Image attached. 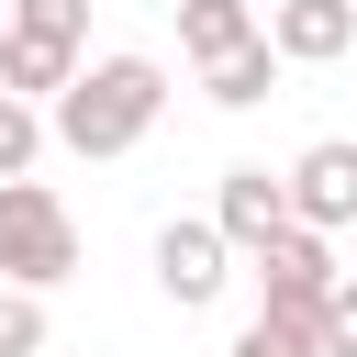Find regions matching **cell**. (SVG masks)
Listing matches in <instances>:
<instances>
[{
  "instance_id": "obj_10",
  "label": "cell",
  "mask_w": 357,
  "mask_h": 357,
  "mask_svg": "<svg viewBox=\"0 0 357 357\" xmlns=\"http://www.w3.org/2000/svg\"><path fill=\"white\" fill-rule=\"evenodd\" d=\"M245 33H257V11H245V0H178V45H190V67L234 56Z\"/></svg>"
},
{
  "instance_id": "obj_9",
  "label": "cell",
  "mask_w": 357,
  "mask_h": 357,
  "mask_svg": "<svg viewBox=\"0 0 357 357\" xmlns=\"http://www.w3.org/2000/svg\"><path fill=\"white\" fill-rule=\"evenodd\" d=\"M201 89H212L223 112H245V100H268V89H279V33H245L234 56H212V67H201Z\"/></svg>"
},
{
  "instance_id": "obj_2",
  "label": "cell",
  "mask_w": 357,
  "mask_h": 357,
  "mask_svg": "<svg viewBox=\"0 0 357 357\" xmlns=\"http://www.w3.org/2000/svg\"><path fill=\"white\" fill-rule=\"evenodd\" d=\"M67 268H78V223H67V201H56L45 178H0V279L56 290Z\"/></svg>"
},
{
  "instance_id": "obj_3",
  "label": "cell",
  "mask_w": 357,
  "mask_h": 357,
  "mask_svg": "<svg viewBox=\"0 0 357 357\" xmlns=\"http://www.w3.org/2000/svg\"><path fill=\"white\" fill-rule=\"evenodd\" d=\"M257 279H268V312H312L324 324V301H335V245H324V223H279L268 245H257Z\"/></svg>"
},
{
  "instance_id": "obj_4",
  "label": "cell",
  "mask_w": 357,
  "mask_h": 357,
  "mask_svg": "<svg viewBox=\"0 0 357 357\" xmlns=\"http://www.w3.org/2000/svg\"><path fill=\"white\" fill-rule=\"evenodd\" d=\"M223 279H234V234H223V223H167V234H156V290H167L178 312L223 301Z\"/></svg>"
},
{
  "instance_id": "obj_1",
  "label": "cell",
  "mask_w": 357,
  "mask_h": 357,
  "mask_svg": "<svg viewBox=\"0 0 357 357\" xmlns=\"http://www.w3.org/2000/svg\"><path fill=\"white\" fill-rule=\"evenodd\" d=\"M156 112H167V67H156V56H89V67L45 100V123H56L67 156H123V145L156 134Z\"/></svg>"
},
{
  "instance_id": "obj_12",
  "label": "cell",
  "mask_w": 357,
  "mask_h": 357,
  "mask_svg": "<svg viewBox=\"0 0 357 357\" xmlns=\"http://www.w3.org/2000/svg\"><path fill=\"white\" fill-rule=\"evenodd\" d=\"M45 134H56V123H45V112H33L22 89H0V178H33V156H45Z\"/></svg>"
},
{
  "instance_id": "obj_11",
  "label": "cell",
  "mask_w": 357,
  "mask_h": 357,
  "mask_svg": "<svg viewBox=\"0 0 357 357\" xmlns=\"http://www.w3.org/2000/svg\"><path fill=\"white\" fill-rule=\"evenodd\" d=\"M234 357H324V324H312V312H268V301H257V324L234 335Z\"/></svg>"
},
{
  "instance_id": "obj_8",
  "label": "cell",
  "mask_w": 357,
  "mask_h": 357,
  "mask_svg": "<svg viewBox=\"0 0 357 357\" xmlns=\"http://www.w3.org/2000/svg\"><path fill=\"white\" fill-rule=\"evenodd\" d=\"M268 33H279L290 67H324V56L357 45V0H268Z\"/></svg>"
},
{
  "instance_id": "obj_7",
  "label": "cell",
  "mask_w": 357,
  "mask_h": 357,
  "mask_svg": "<svg viewBox=\"0 0 357 357\" xmlns=\"http://www.w3.org/2000/svg\"><path fill=\"white\" fill-rule=\"evenodd\" d=\"M212 223H223V234L257 257V245H268L279 223H301V212H290V178H268V167H223V201H212Z\"/></svg>"
},
{
  "instance_id": "obj_6",
  "label": "cell",
  "mask_w": 357,
  "mask_h": 357,
  "mask_svg": "<svg viewBox=\"0 0 357 357\" xmlns=\"http://www.w3.org/2000/svg\"><path fill=\"white\" fill-rule=\"evenodd\" d=\"M89 67V45H67V33H22V22H0V89H22V100H56L67 78Z\"/></svg>"
},
{
  "instance_id": "obj_14",
  "label": "cell",
  "mask_w": 357,
  "mask_h": 357,
  "mask_svg": "<svg viewBox=\"0 0 357 357\" xmlns=\"http://www.w3.org/2000/svg\"><path fill=\"white\" fill-rule=\"evenodd\" d=\"M22 33H67V45H89V0H0Z\"/></svg>"
},
{
  "instance_id": "obj_5",
  "label": "cell",
  "mask_w": 357,
  "mask_h": 357,
  "mask_svg": "<svg viewBox=\"0 0 357 357\" xmlns=\"http://www.w3.org/2000/svg\"><path fill=\"white\" fill-rule=\"evenodd\" d=\"M290 212L301 223H357V145L346 134H324V145H301V167H290Z\"/></svg>"
},
{
  "instance_id": "obj_13",
  "label": "cell",
  "mask_w": 357,
  "mask_h": 357,
  "mask_svg": "<svg viewBox=\"0 0 357 357\" xmlns=\"http://www.w3.org/2000/svg\"><path fill=\"white\" fill-rule=\"evenodd\" d=\"M0 357H45V290H0Z\"/></svg>"
},
{
  "instance_id": "obj_16",
  "label": "cell",
  "mask_w": 357,
  "mask_h": 357,
  "mask_svg": "<svg viewBox=\"0 0 357 357\" xmlns=\"http://www.w3.org/2000/svg\"><path fill=\"white\" fill-rule=\"evenodd\" d=\"M0 22H11V11H0Z\"/></svg>"
},
{
  "instance_id": "obj_15",
  "label": "cell",
  "mask_w": 357,
  "mask_h": 357,
  "mask_svg": "<svg viewBox=\"0 0 357 357\" xmlns=\"http://www.w3.org/2000/svg\"><path fill=\"white\" fill-rule=\"evenodd\" d=\"M324 357H357V279H335L324 301Z\"/></svg>"
}]
</instances>
